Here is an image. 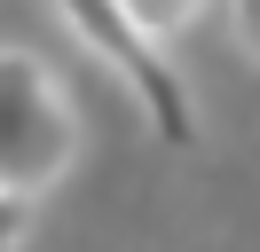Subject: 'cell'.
<instances>
[{
	"label": "cell",
	"instance_id": "cell-1",
	"mask_svg": "<svg viewBox=\"0 0 260 252\" xmlns=\"http://www.w3.org/2000/svg\"><path fill=\"white\" fill-rule=\"evenodd\" d=\"M71 166V94L32 47H0V189L32 197Z\"/></svg>",
	"mask_w": 260,
	"mask_h": 252
},
{
	"label": "cell",
	"instance_id": "cell-2",
	"mask_svg": "<svg viewBox=\"0 0 260 252\" xmlns=\"http://www.w3.org/2000/svg\"><path fill=\"white\" fill-rule=\"evenodd\" d=\"M63 24L79 32L87 47H103V63H111V71L134 87V103L150 110V126H158L174 150L197 134V110H189V94H181V71L158 55V40H150L126 8H63Z\"/></svg>",
	"mask_w": 260,
	"mask_h": 252
},
{
	"label": "cell",
	"instance_id": "cell-3",
	"mask_svg": "<svg viewBox=\"0 0 260 252\" xmlns=\"http://www.w3.org/2000/svg\"><path fill=\"white\" fill-rule=\"evenodd\" d=\"M16 236H24V197L0 189V252H16Z\"/></svg>",
	"mask_w": 260,
	"mask_h": 252
}]
</instances>
